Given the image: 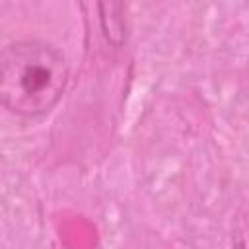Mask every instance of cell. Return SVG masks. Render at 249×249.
I'll return each instance as SVG.
<instances>
[{
    "instance_id": "obj_1",
    "label": "cell",
    "mask_w": 249,
    "mask_h": 249,
    "mask_svg": "<svg viewBox=\"0 0 249 249\" xmlns=\"http://www.w3.org/2000/svg\"><path fill=\"white\" fill-rule=\"evenodd\" d=\"M68 58L53 43L19 39L4 47L0 56V99L19 117L49 113L64 93Z\"/></svg>"
}]
</instances>
